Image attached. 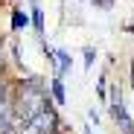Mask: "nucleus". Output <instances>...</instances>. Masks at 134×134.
I'll return each mask as SVG.
<instances>
[{
	"instance_id": "obj_1",
	"label": "nucleus",
	"mask_w": 134,
	"mask_h": 134,
	"mask_svg": "<svg viewBox=\"0 0 134 134\" xmlns=\"http://www.w3.org/2000/svg\"><path fill=\"white\" fill-rule=\"evenodd\" d=\"M53 99H50V91L44 87V82L38 79V76H29V79H24L18 85V91L12 93V99H9V108H12V114L18 117V120H32L38 111H44Z\"/></svg>"
},
{
	"instance_id": "obj_2",
	"label": "nucleus",
	"mask_w": 134,
	"mask_h": 134,
	"mask_svg": "<svg viewBox=\"0 0 134 134\" xmlns=\"http://www.w3.org/2000/svg\"><path fill=\"white\" fill-rule=\"evenodd\" d=\"M108 114H111L114 125H117L122 134H134V120H131L128 108H125V102H122L120 85H108Z\"/></svg>"
},
{
	"instance_id": "obj_3",
	"label": "nucleus",
	"mask_w": 134,
	"mask_h": 134,
	"mask_svg": "<svg viewBox=\"0 0 134 134\" xmlns=\"http://www.w3.org/2000/svg\"><path fill=\"white\" fill-rule=\"evenodd\" d=\"M58 117H55V111L53 105H47L44 111H38V114L32 120H26V131L29 134H58Z\"/></svg>"
},
{
	"instance_id": "obj_4",
	"label": "nucleus",
	"mask_w": 134,
	"mask_h": 134,
	"mask_svg": "<svg viewBox=\"0 0 134 134\" xmlns=\"http://www.w3.org/2000/svg\"><path fill=\"white\" fill-rule=\"evenodd\" d=\"M53 64H55V73L53 76H67V70H70V67H73V55L70 53H67L64 47H58V50H53Z\"/></svg>"
},
{
	"instance_id": "obj_5",
	"label": "nucleus",
	"mask_w": 134,
	"mask_h": 134,
	"mask_svg": "<svg viewBox=\"0 0 134 134\" xmlns=\"http://www.w3.org/2000/svg\"><path fill=\"white\" fill-rule=\"evenodd\" d=\"M29 26L35 29L38 38H44V32H47V15H44V9H41L38 3L29 6Z\"/></svg>"
},
{
	"instance_id": "obj_6",
	"label": "nucleus",
	"mask_w": 134,
	"mask_h": 134,
	"mask_svg": "<svg viewBox=\"0 0 134 134\" xmlns=\"http://www.w3.org/2000/svg\"><path fill=\"white\" fill-rule=\"evenodd\" d=\"M50 99L55 105H67V93H64V79L61 76H53L50 82Z\"/></svg>"
},
{
	"instance_id": "obj_7",
	"label": "nucleus",
	"mask_w": 134,
	"mask_h": 134,
	"mask_svg": "<svg viewBox=\"0 0 134 134\" xmlns=\"http://www.w3.org/2000/svg\"><path fill=\"white\" fill-rule=\"evenodd\" d=\"M9 26H12V32H24V29H29V12H24V9H12Z\"/></svg>"
},
{
	"instance_id": "obj_8",
	"label": "nucleus",
	"mask_w": 134,
	"mask_h": 134,
	"mask_svg": "<svg viewBox=\"0 0 134 134\" xmlns=\"http://www.w3.org/2000/svg\"><path fill=\"white\" fill-rule=\"evenodd\" d=\"M82 55H85V70L91 73V70H93V64H96V58H99L96 47H85V50H82Z\"/></svg>"
},
{
	"instance_id": "obj_9",
	"label": "nucleus",
	"mask_w": 134,
	"mask_h": 134,
	"mask_svg": "<svg viewBox=\"0 0 134 134\" xmlns=\"http://www.w3.org/2000/svg\"><path fill=\"white\" fill-rule=\"evenodd\" d=\"M96 93H99V99H108V73H102V79L96 85Z\"/></svg>"
},
{
	"instance_id": "obj_10",
	"label": "nucleus",
	"mask_w": 134,
	"mask_h": 134,
	"mask_svg": "<svg viewBox=\"0 0 134 134\" xmlns=\"http://www.w3.org/2000/svg\"><path fill=\"white\" fill-rule=\"evenodd\" d=\"M91 3H93V9H102V12L114 9V0H91Z\"/></svg>"
},
{
	"instance_id": "obj_11",
	"label": "nucleus",
	"mask_w": 134,
	"mask_h": 134,
	"mask_svg": "<svg viewBox=\"0 0 134 134\" xmlns=\"http://www.w3.org/2000/svg\"><path fill=\"white\" fill-rule=\"evenodd\" d=\"M87 120H91V122H93V125H96V122H99V114H96V111H93V108H91V111H87Z\"/></svg>"
},
{
	"instance_id": "obj_12",
	"label": "nucleus",
	"mask_w": 134,
	"mask_h": 134,
	"mask_svg": "<svg viewBox=\"0 0 134 134\" xmlns=\"http://www.w3.org/2000/svg\"><path fill=\"white\" fill-rule=\"evenodd\" d=\"M122 29H125V32H128V35H134V24H125V26H122Z\"/></svg>"
},
{
	"instance_id": "obj_13",
	"label": "nucleus",
	"mask_w": 134,
	"mask_h": 134,
	"mask_svg": "<svg viewBox=\"0 0 134 134\" xmlns=\"http://www.w3.org/2000/svg\"><path fill=\"white\" fill-rule=\"evenodd\" d=\"M131 87H134V58H131Z\"/></svg>"
},
{
	"instance_id": "obj_14",
	"label": "nucleus",
	"mask_w": 134,
	"mask_h": 134,
	"mask_svg": "<svg viewBox=\"0 0 134 134\" xmlns=\"http://www.w3.org/2000/svg\"><path fill=\"white\" fill-rule=\"evenodd\" d=\"M79 3H85V0H79Z\"/></svg>"
}]
</instances>
